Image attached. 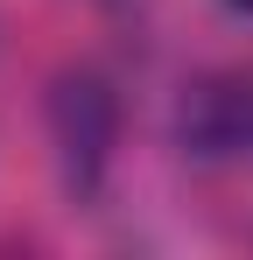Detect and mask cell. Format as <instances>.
<instances>
[{"instance_id":"6da1fadb","label":"cell","mask_w":253,"mask_h":260,"mask_svg":"<svg viewBox=\"0 0 253 260\" xmlns=\"http://www.w3.org/2000/svg\"><path fill=\"white\" fill-rule=\"evenodd\" d=\"M225 7H239V14H253V0H225Z\"/></svg>"}]
</instances>
